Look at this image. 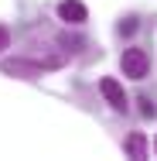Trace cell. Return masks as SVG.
Here are the masks:
<instances>
[{
  "mask_svg": "<svg viewBox=\"0 0 157 161\" xmlns=\"http://www.w3.org/2000/svg\"><path fill=\"white\" fill-rule=\"evenodd\" d=\"M99 93L106 96V103H109L116 113H126V93H123V86H120L116 79H102V82H99Z\"/></svg>",
  "mask_w": 157,
  "mask_h": 161,
  "instance_id": "3957f363",
  "label": "cell"
},
{
  "mask_svg": "<svg viewBox=\"0 0 157 161\" xmlns=\"http://www.w3.org/2000/svg\"><path fill=\"white\" fill-rule=\"evenodd\" d=\"M126 154H130L133 161H144V158H147V137H144L140 130L130 134V141H126Z\"/></svg>",
  "mask_w": 157,
  "mask_h": 161,
  "instance_id": "5b68a950",
  "label": "cell"
},
{
  "mask_svg": "<svg viewBox=\"0 0 157 161\" xmlns=\"http://www.w3.org/2000/svg\"><path fill=\"white\" fill-rule=\"evenodd\" d=\"M120 69H123V75H130V79H144L147 69H150V58H147L144 48H126L123 58H120Z\"/></svg>",
  "mask_w": 157,
  "mask_h": 161,
  "instance_id": "6da1fadb",
  "label": "cell"
},
{
  "mask_svg": "<svg viewBox=\"0 0 157 161\" xmlns=\"http://www.w3.org/2000/svg\"><path fill=\"white\" fill-rule=\"evenodd\" d=\"M7 45H10V34H7V28H0V52H3Z\"/></svg>",
  "mask_w": 157,
  "mask_h": 161,
  "instance_id": "ba28073f",
  "label": "cell"
},
{
  "mask_svg": "<svg viewBox=\"0 0 157 161\" xmlns=\"http://www.w3.org/2000/svg\"><path fill=\"white\" fill-rule=\"evenodd\" d=\"M58 17H62L65 24H82V21L89 17V10H86L82 0H62V3H58Z\"/></svg>",
  "mask_w": 157,
  "mask_h": 161,
  "instance_id": "277c9868",
  "label": "cell"
},
{
  "mask_svg": "<svg viewBox=\"0 0 157 161\" xmlns=\"http://www.w3.org/2000/svg\"><path fill=\"white\" fill-rule=\"evenodd\" d=\"M154 151H157V141H154Z\"/></svg>",
  "mask_w": 157,
  "mask_h": 161,
  "instance_id": "9c48e42d",
  "label": "cell"
},
{
  "mask_svg": "<svg viewBox=\"0 0 157 161\" xmlns=\"http://www.w3.org/2000/svg\"><path fill=\"white\" fill-rule=\"evenodd\" d=\"M140 113H144V117H154L157 110H154V103H150V96H144L140 99Z\"/></svg>",
  "mask_w": 157,
  "mask_h": 161,
  "instance_id": "8992f818",
  "label": "cell"
},
{
  "mask_svg": "<svg viewBox=\"0 0 157 161\" xmlns=\"http://www.w3.org/2000/svg\"><path fill=\"white\" fill-rule=\"evenodd\" d=\"M133 31H137V21H133V17L120 21V34H133Z\"/></svg>",
  "mask_w": 157,
  "mask_h": 161,
  "instance_id": "52a82bcc",
  "label": "cell"
},
{
  "mask_svg": "<svg viewBox=\"0 0 157 161\" xmlns=\"http://www.w3.org/2000/svg\"><path fill=\"white\" fill-rule=\"evenodd\" d=\"M0 69L7 72V75H21V79H34V75H41V72H48L51 65L48 62H31V58H3Z\"/></svg>",
  "mask_w": 157,
  "mask_h": 161,
  "instance_id": "7a4b0ae2",
  "label": "cell"
}]
</instances>
